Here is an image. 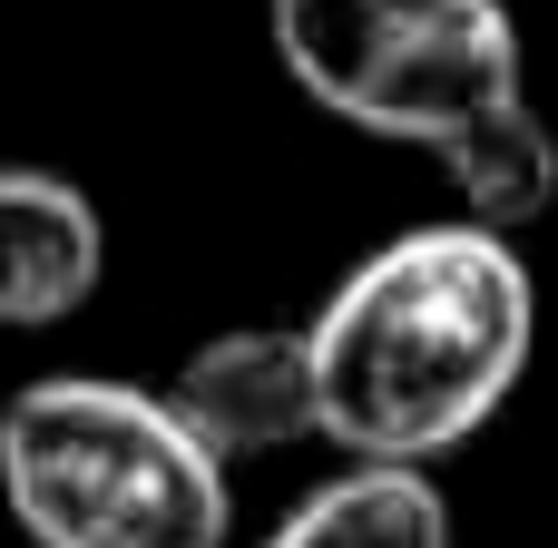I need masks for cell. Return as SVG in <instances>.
I'll return each mask as SVG.
<instances>
[{
  "label": "cell",
  "mask_w": 558,
  "mask_h": 548,
  "mask_svg": "<svg viewBox=\"0 0 558 548\" xmlns=\"http://www.w3.org/2000/svg\"><path fill=\"white\" fill-rule=\"evenodd\" d=\"M539 284L490 226H402L373 245L304 324L324 441L373 471H422L461 451L530 373Z\"/></svg>",
  "instance_id": "cell-1"
},
{
  "label": "cell",
  "mask_w": 558,
  "mask_h": 548,
  "mask_svg": "<svg viewBox=\"0 0 558 548\" xmlns=\"http://www.w3.org/2000/svg\"><path fill=\"white\" fill-rule=\"evenodd\" d=\"M0 500L29 548H226V461L167 392L108 373H39L0 402Z\"/></svg>",
  "instance_id": "cell-2"
},
{
  "label": "cell",
  "mask_w": 558,
  "mask_h": 548,
  "mask_svg": "<svg viewBox=\"0 0 558 548\" xmlns=\"http://www.w3.org/2000/svg\"><path fill=\"white\" fill-rule=\"evenodd\" d=\"M265 29L314 108L432 157L530 98L510 0H275Z\"/></svg>",
  "instance_id": "cell-3"
},
{
  "label": "cell",
  "mask_w": 558,
  "mask_h": 548,
  "mask_svg": "<svg viewBox=\"0 0 558 548\" xmlns=\"http://www.w3.org/2000/svg\"><path fill=\"white\" fill-rule=\"evenodd\" d=\"M177 422L216 451V461H265L304 431H324V402H314V353H304V324H235L216 343H196L167 382Z\"/></svg>",
  "instance_id": "cell-4"
},
{
  "label": "cell",
  "mask_w": 558,
  "mask_h": 548,
  "mask_svg": "<svg viewBox=\"0 0 558 548\" xmlns=\"http://www.w3.org/2000/svg\"><path fill=\"white\" fill-rule=\"evenodd\" d=\"M108 275V226L88 186L49 167H0V333L69 324Z\"/></svg>",
  "instance_id": "cell-5"
},
{
  "label": "cell",
  "mask_w": 558,
  "mask_h": 548,
  "mask_svg": "<svg viewBox=\"0 0 558 548\" xmlns=\"http://www.w3.org/2000/svg\"><path fill=\"white\" fill-rule=\"evenodd\" d=\"M265 548H451V500L432 471H333L324 490H304Z\"/></svg>",
  "instance_id": "cell-6"
},
{
  "label": "cell",
  "mask_w": 558,
  "mask_h": 548,
  "mask_svg": "<svg viewBox=\"0 0 558 548\" xmlns=\"http://www.w3.org/2000/svg\"><path fill=\"white\" fill-rule=\"evenodd\" d=\"M441 176L461 196V226L520 235V226H539L558 206V137H549V118L530 98H510L500 118H481L471 137L441 147Z\"/></svg>",
  "instance_id": "cell-7"
}]
</instances>
